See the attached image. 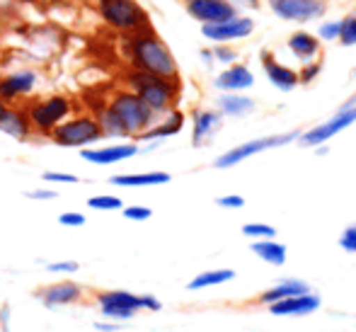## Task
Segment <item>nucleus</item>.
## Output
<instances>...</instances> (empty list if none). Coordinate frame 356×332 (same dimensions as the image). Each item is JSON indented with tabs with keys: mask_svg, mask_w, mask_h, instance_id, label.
<instances>
[{
	"mask_svg": "<svg viewBox=\"0 0 356 332\" xmlns=\"http://www.w3.org/2000/svg\"><path fill=\"white\" fill-rule=\"evenodd\" d=\"M124 83H127V90L136 93L138 97L158 114V117H163V114H168L170 109L177 107L179 90H182L179 78L177 80L160 78V75H150V73H143V70H136V68L127 70Z\"/></svg>",
	"mask_w": 356,
	"mask_h": 332,
	"instance_id": "obj_2",
	"label": "nucleus"
},
{
	"mask_svg": "<svg viewBox=\"0 0 356 332\" xmlns=\"http://www.w3.org/2000/svg\"><path fill=\"white\" fill-rule=\"evenodd\" d=\"M339 248L349 255H356V223H349L339 235Z\"/></svg>",
	"mask_w": 356,
	"mask_h": 332,
	"instance_id": "obj_35",
	"label": "nucleus"
},
{
	"mask_svg": "<svg viewBox=\"0 0 356 332\" xmlns=\"http://www.w3.org/2000/svg\"><path fill=\"white\" fill-rule=\"evenodd\" d=\"M127 58L129 66L143 70V73L160 75V78L170 80L179 78L177 58L172 56L168 44L158 37L153 24L145 29H138L134 34H127Z\"/></svg>",
	"mask_w": 356,
	"mask_h": 332,
	"instance_id": "obj_1",
	"label": "nucleus"
},
{
	"mask_svg": "<svg viewBox=\"0 0 356 332\" xmlns=\"http://www.w3.org/2000/svg\"><path fill=\"white\" fill-rule=\"evenodd\" d=\"M235 279V271L233 269H209L197 274L192 281L187 284L189 291H204V289H211V286H220V284H228V281Z\"/></svg>",
	"mask_w": 356,
	"mask_h": 332,
	"instance_id": "obj_27",
	"label": "nucleus"
},
{
	"mask_svg": "<svg viewBox=\"0 0 356 332\" xmlns=\"http://www.w3.org/2000/svg\"><path fill=\"white\" fill-rule=\"evenodd\" d=\"M95 10H97L99 22H104L109 29L124 34V37L150 27L148 13L136 0H97Z\"/></svg>",
	"mask_w": 356,
	"mask_h": 332,
	"instance_id": "obj_4",
	"label": "nucleus"
},
{
	"mask_svg": "<svg viewBox=\"0 0 356 332\" xmlns=\"http://www.w3.org/2000/svg\"><path fill=\"white\" fill-rule=\"evenodd\" d=\"M49 139L61 148H90V145L102 141V132L95 119V114H71L63 124H58Z\"/></svg>",
	"mask_w": 356,
	"mask_h": 332,
	"instance_id": "obj_6",
	"label": "nucleus"
},
{
	"mask_svg": "<svg viewBox=\"0 0 356 332\" xmlns=\"http://www.w3.org/2000/svg\"><path fill=\"white\" fill-rule=\"evenodd\" d=\"M0 134L10 136L15 141H29L32 139V124L27 119V112L19 104H8L3 114H0Z\"/></svg>",
	"mask_w": 356,
	"mask_h": 332,
	"instance_id": "obj_17",
	"label": "nucleus"
},
{
	"mask_svg": "<svg viewBox=\"0 0 356 332\" xmlns=\"http://www.w3.org/2000/svg\"><path fill=\"white\" fill-rule=\"evenodd\" d=\"M354 73H356V70H354Z\"/></svg>",
	"mask_w": 356,
	"mask_h": 332,
	"instance_id": "obj_47",
	"label": "nucleus"
},
{
	"mask_svg": "<svg viewBox=\"0 0 356 332\" xmlns=\"http://www.w3.org/2000/svg\"><path fill=\"white\" fill-rule=\"evenodd\" d=\"M323 73V63L320 61H308V63H303V68L298 70V83H303V85H308V83H313L318 75Z\"/></svg>",
	"mask_w": 356,
	"mask_h": 332,
	"instance_id": "obj_34",
	"label": "nucleus"
},
{
	"mask_svg": "<svg viewBox=\"0 0 356 332\" xmlns=\"http://www.w3.org/2000/svg\"><path fill=\"white\" fill-rule=\"evenodd\" d=\"M85 214H80V211H63L61 216H58V223L63 226V228H83L85 226Z\"/></svg>",
	"mask_w": 356,
	"mask_h": 332,
	"instance_id": "obj_36",
	"label": "nucleus"
},
{
	"mask_svg": "<svg viewBox=\"0 0 356 332\" xmlns=\"http://www.w3.org/2000/svg\"><path fill=\"white\" fill-rule=\"evenodd\" d=\"M42 180L49 184H78L80 177L73 173H56V170H47V173H42Z\"/></svg>",
	"mask_w": 356,
	"mask_h": 332,
	"instance_id": "obj_32",
	"label": "nucleus"
},
{
	"mask_svg": "<svg viewBox=\"0 0 356 332\" xmlns=\"http://www.w3.org/2000/svg\"><path fill=\"white\" fill-rule=\"evenodd\" d=\"M211 56L216 58V61H220V63H228V66H233V63H235V58H238V54H235L230 47H225V44H216V49L211 52Z\"/></svg>",
	"mask_w": 356,
	"mask_h": 332,
	"instance_id": "obj_38",
	"label": "nucleus"
},
{
	"mask_svg": "<svg viewBox=\"0 0 356 332\" xmlns=\"http://www.w3.org/2000/svg\"><path fill=\"white\" fill-rule=\"evenodd\" d=\"M184 122H187L184 112H179V109L175 107V109H170L168 114H163V117H160L148 132H143L138 136L136 141H163V139H170V136H177L184 129Z\"/></svg>",
	"mask_w": 356,
	"mask_h": 332,
	"instance_id": "obj_21",
	"label": "nucleus"
},
{
	"mask_svg": "<svg viewBox=\"0 0 356 332\" xmlns=\"http://www.w3.org/2000/svg\"><path fill=\"white\" fill-rule=\"evenodd\" d=\"M95 119H97L99 124V132H102V139H129L127 129H124V124L119 122V117L112 112V109L104 104L102 109H99L97 114H95Z\"/></svg>",
	"mask_w": 356,
	"mask_h": 332,
	"instance_id": "obj_28",
	"label": "nucleus"
},
{
	"mask_svg": "<svg viewBox=\"0 0 356 332\" xmlns=\"http://www.w3.org/2000/svg\"><path fill=\"white\" fill-rule=\"evenodd\" d=\"M56 197H58V192H54V189H49V187H39V189L27 192V199H32V201H51Z\"/></svg>",
	"mask_w": 356,
	"mask_h": 332,
	"instance_id": "obj_41",
	"label": "nucleus"
},
{
	"mask_svg": "<svg viewBox=\"0 0 356 332\" xmlns=\"http://www.w3.org/2000/svg\"><path fill=\"white\" fill-rule=\"evenodd\" d=\"M39 73L34 68H17L0 75V97L8 104H17L19 100H27L37 90Z\"/></svg>",
	"mask_w": 356,
	"mask_h": 332,
	"instance_id": "obj_10",
	"label": "nucleus"
},
{
	"mask_svg": "<svg viewBox=\"0 0 356 332\" xmlns=\"http://www.w3.org/2000/svg\"><path fill=\"white\" fill-rule=\"evenodd\" d=\"M254 109V100L248 95H235V93H223L218 97V112L223 117H245Z\"/></svg>",
	"mask_w": 356,
	"mask_h": 332,
	"instance_id": "obj_26",
	"label": "nucleus"
},
{
	"mask_svg": "<svg viewBox=\"0 0 356 332\" xmlns=\"http://www.w3.org/2000/svg\"><path fill=\"white\" fill-rule=\"evenodd\" d=\"M138 153H141V145L136 141H122V143L112 145H90V148H83L80 150V158L92 165H117L124 163V160H131Z\"/></svg>",
	"mask_w": 356,
	"mask_h": 332,
	"instance_id": "obj_13",
	"label": "nucleus"
},
{
	"mask_svg": "<svg viewBox=\"0 0 356 332\" xmlns=\"http://www.w3.org/2000/svg\"><path fill=\"white\" fill-rule=\"evenodd\" d=\"M254 29L252 17H233L225 19L218 24H202V34L213 44H230V42H240V39L250 37Z\"/></svg>",
	"mask_w": 356,
	"mask_h": 332,
	"instance_id": "obj_14",
	"label": "nucleus"
},
{
	"mask_svg": "<svg viewBox=\"0 0 356 332\" xmlns=\"http://www.w3.org/2000/svg\"><path fill=\"white\" fill-rule=\"evenodd\" d=\"M342 47H356V13L339 19V39Z\"/></svg>",
	"mask_w": 356,
	"mask_h": 332,
	"instance_id": "obj_30",
	"label": "nucleus"
},
{
	"mask_svg": "<svg viewBox=\"0 0 356 332\" xmlns=\"http://www.w3.org/2000/svg\"><path fill=\"white\" fill-rule=\"evenodd\" d=\"M184 10L199 24H218L238 17V8L233 0H182Z\"/></svg>",
	"mask_w": 356,
	"mask_h": 332,
	"instance_id": "obj_11",
	"label": "nucleus"
},
{
	"mask_svg": "<svg viewBox=\"0 0 356 332\" xmlns=\"http://www.w3.org/2000/svg\"><path fill=\"white\" fill-rule=\"evenodd\" d=\"M300 132H289V134H277V136H264V139H252V141H245V143L235 145V148L225 150L223 155L213 160V168L218 170H228L240 165L243 160L252 158V155H259L264 150H272V148H282V145H289L293 141H298Z\"/></svg>",
	"mask_w": 356,
	"mask_h": 332,
	"instance_id": "obj_7",
	"label": "nucleus"
},
{
	"mask_svg": "<svg viewBox=\"0 0 356 332\" xmlns=\"http://www.w3.org/2000/svg\"><path fill=\"white\" fill-rule=\"evenodd\" d=\"M88 206L92 211H122L124 209V201L114 194H97V197H90Z\"/></svg>",
	"mask_w": 356,
	"mask_h": 332,
	"instance_id": "obj_29",
	"label": "nucleus"
},
{
	"mask_svg": "<svg viewBox=\"0 0 356 332\" xmlns=\"http://www.w3.org/2000/svg\"><path fill=\"white\" fill-rule=\"evenodd\" d=\"M289 52L303 63L315 61V56L320 54V39L315 34L300 29V32H293L289 37Z\"/></svg>",
	"mask_w": 356,
	"mask_h": 332,
	"instance_id": "obj_24",
	"label": "nucleus"
},
{
	"mask_svg": "<svg viewBox=\"0 0 356 332\" xmlns=\"http://www.w3.org/2000/svg\"><path fill=\"white\" fill-rule=\"evenodd\" d=\"M262 68H264V73H267L269 83H272L277 90H282V93H291V90H296L300 85L298 83V73H296L293 68L279 63L277 58H274L272 52L262 54Z\"/></svg>",
	"mask_w": 356,
	"mask_h": 332,
	"instance_id": "obj_18",
	"label": "nucleus"
},
{
	"mask_svg": "<svg viewBox=\"0 0 356 332\" xmlns=\"http://www.w3.org/2000/svg\"><path fill=\"white\" fill-rule=\"evenodd\" d=\"M240 5H248V8H259V0H235Z\"/></svg>",
	"mask_w": 356,
	"mask_h": 332,
	"instance_id": "obj_45",
	"label": "nucleus"
},
{
	"mask_svg": "<svg viewBox=\"0 0 356 332\" xmlns=\"http://www.w3.org/2000/svg\"><path fill=\"white\" fill-rule=\"evenodd\" d=\"M83 296H85V289L73 279L54 281V284H49L37 291V299L42 301L47 308H61V306L78 303Z\"/></svg>",
	"mask_w": 356,
	"mask_h": 332,
	"instance_id": "obj_15",
	"label": "nucleus"
},
{
	"mask_svg": "<svg viewBox=\"0 0 356 332\" xmlns=\"http://www.w3.org/2000/svg\"><path fill=\"white\" fill-rule=\"evenodd\" d=\"M95 330H99V332H117L119 330V323H112V320H109V323H95Z\"/></svg>",
	"mask_w": 356,
	"mask_h": 332,
	"instance_id": "obj_43",
	"label": "nucleus"
},
{
	"mask_svg": "<svg viewBox=\"0 0 356 332\" xmlns=\"http://www.w3.org/2000/svg\"><path fill=\"white\" fill-rule=\"evenodd\" d=\"M170 173L163 170H153V173H127V175H112L109 184L124 189H136V187H160V184L170 182Z\"/></svg>",
	"mask_w": 356,
	"mask_h": 332,
	"instance_id": "obj_22",
	"label": "nucleus"
},
{
	"mask_svg": "<svg viewBox=\"0 0 356 332\" xmlns=\"http://www.w3.org/2000/svg\"><path fill=\"white\" fill-rule=\"evenodd\" d=\"M352 124H356V104H342L339 112L334 117H330L327 122L318 124V127L308 129L298 136V143L303 148H318V145H325L330 139H334L337 134H342L344 129H349Z\"/></svg>",
	"mask_w": 356,
	"mask_h": 332,
	"instance_id": "obj_9",
	"label": "nucleus"
},
{
	"mask_svg": "<svg viewBox=\"0 0 356 332\" xmlns=\"http://www.w3.org/2000/svg\"><path fill=\"white\" fill-rule=\"evenodd\" d=\"M5 109H8V102H5V100H3V97H0V114H3V112H5Z\"/></svg>",
	"mask_w": 356,
	"mask_h": 332,
	"instance_id": "obj_46",
	"label": "nucleus"
},
{
	"mask_svg": "<svg viewBox=\"0 0 356 332\" xmlns=\"http://www.w3.org/2000/svg\"><path fill=\"white\" fill-rule=\"evenodd\" d=\"M323 306L318 294H300V296H289L284 301H277V303L267 306L269 313L279 315V318H300V315H310Z\"/></svg>",
	"mask_w": 356,
	"mask_h": 332,
	"instance_id": "obj_16",
	"label": "nucleus"
},
{
	"mask_svg": "<svg viewBox=\"0 0 356 332\" xmlns=\"http://www.w3.org/2000/svg\"><path fill=\"white\" fill-rule=\"evenodd\" d=\"M27 119L32 124V134L49 136L58 124H63L73 114V100L68 95H49V97H39L24 107Z\"/></svg>",
	"mask_w": 356,
	"mask_h": 332,
	"instance_id": "obj_5",
	"label": "nucleus"
},
{
	"mask_svg": "<svg viewBox=\"0 0 356 332\" xmlns=\"http://www.w3.org/2000/svg\"><path fill=\"white\" fill-rule=\"evenodd\" d=\"M216 204L220 206V209H243L245 206V199L240 197V194H225V197H218L216 199Z\"/></svg>",
	"mask_w": 356,
	"mask_h": 332,
	"instance_id": "obj_40",
	"label": "nucleus"
},
{
	"mask_svg": "<svg viewBox=\"0 0 356 332\" xmlns=\"http://www.w3.org/2000/svg\"><path fill=\"white\" fill-rule=\"evenodd\" d=\"M8 315H10V306H3V310H0V325H5V330H8Z\"/></svg>",
	"mask_w": 356,
	"mask_h": 332,
	"instance_id": "obj_44",
	"label": "nucleus"
},
{
	"mask_svg": "<svg viewBox=\"0 0 356 332\" xmlns=\"http://www.w3.org/2000/svg\"><path fill=\"white\" fill-rule=\"evenodd\" d=\"M318 37H323L325 42H337V39H339V19H334V22H323V24H320Z\"/></svg>",
	"mask_w": 356,
	"mask_h": 332,
	"instance_id": "obj_39",
	"label": "nucleus"
},
{
	"mask_svg": "<svg viewBox=\"0 0 356 332\" xmlns=\"http://www.w3.org/2000/svg\"><path fill=\"white\" fill-rule=\"evenodd\" d=\"M47 269L51 274H75L80 269V264L73 262V260H58V262H49Z\"/></svg>",
	"mask_w": 356,
	"mask_h": 332,
	"instance_id": "obj_37",
	"label": "nucleus"
},
{
	"mask_svg": "<svg viewBox=\"0 0 356 332\" xmlns=\"http://www.w3.org/2000/svg\"><path fill=\"white\" fill-rule=\"evenodd\" d=\"M300 294H310L308 281H303V279H282V281H277L272 289H267L264 294H259L257 303L272 306V303H277V301H284V299H289V296H300Z\"/></svg>",
	"mask_w": 356,
	"mask_h": 332,
	"instance_id": "obj_23",
	"label": "nucleus"
},
{
	"mask_svg": "<svg viewBox=\"0 0 356 332\" xmlns=\"http://www.w3.org/2000/svg\"><path fill=\"white\" fill-rule=\"evenodd\" d=\"M243 235L248 238H257V240H267V238H277V228L269 223H245L243 226Z\"/></svg>",
	"mask_w": 356,
	"mask_h": 332,
	"instance_id": "obj_31",
	"label": "nucleus"
},
{
	"mask_svg": "<svg viewBox=\"0 0 356 332\" xmlns=\"http://www.w3.org/2000/svg\"><path fill=\"white\" fill-rule=\"evenodd\" d=\"M250 250H252V253L257 255L262 262H267V264H272V267H284L286 264V255H289L286 245L277 243L274 238L254 240V243L250 245Z\"/></svg>",
	"mask_w": 356,
	"mask_h": 332,
	"instance_id": "obj_25",
	"label": "nucleus"
},
{
	"mask_svg": "<svg viewBox=\"0 0 356 332\" xmlns=\"http://www.w3.org/2000/svg\"><path fill=\"white\" fill-rule=\"evenodd\" d=\"M141 306H143V310H148V313H158V310H163V303H160L153 294H141Z\"/></svg>",
	"mask_w": 356,
	"mask_h": 332,
	"instance_id": "obj_42",
	"label": "nucleus"
},
{
	"mask_svg": "<svg viewBox=\"0 0 356 332\" xmlns=\"http://www.w3.org/2000/svg\"><path fill=\"white\" fill-rule=\"evenodd\" d=\"M95 303L99 306V313L102 318L112 320V323H127L131 320L136 313H141L143 306H141V296L131 294V291H102L97 294Z\"/></svg>",
	"mask_w": 356,
	"mask_h": 332,
	"instance_id": "obj_8",
	"label": "nucleus"
},
{
	"mask_svg": "<svg viewBox=\"0 0 356 332\" xmlns=\"http://www.w3.org/2000/svg\"><path fill=\"white\" fill-rule=\"evenodd\" d=\"M122 216L129 221H148L153 216V209L150 206H141V204H131V206H124Z\"/></svg>",
	"mask_w": 356,
	"mask_h": 332,
	"instance_id": "obj_33",
	"label": "nucleus"
},
{
	"mask_svg": "<svg viewBox=\"0 0 356 332\" xmlns=\"http://www.w3.org/2000/svg\"><path fill=\"white\" fill-rule=\"evenodd\" d=\"M216 88L220 93H243V90H250L254 85V75L252 70L243 63H233L223 70V73L216 75Z\"/></svg>",
	"mask_w": 356,
	"mask_h": 332,
	"instance_id": "obj_20",
	"label": "nucleus"
},
{
	"mask_svg": "<svg viewBox=\"0 0 356 332\" xmlns=\"http://www.w3.org/2000/svg\"><path fill=\"white\" fill-rule=\"evenodd\" d=\"M269 8L289 22H313L325 15L327 0H269Z\"/></svg>",
	"mask_w": 356,
	"mask_h": 332,
	"instance_id": "obj_12",
	"label": "nucleus"
},
{
	"mask_svg": "<svg viewBox=\"0 0 356 332\" xmlns=\"http://www.w3.org/2000/svg\"><path fill=\"white\" fill-rule=\"evenodd\" d=\"M223 124V114L216 112V109H197L192 117V143L197 145H207L213 139V134L220 129Z\"/></svg>",
	"mask_w": 356,
	"mask_h": 332,
	"instance_id": "obj_19",
	"label": "nucleus"
},
{
	"mask_svg": "<svg viewBox=\"0 0 356 332\" xmlns=\"http://www.w3.org/2000/svg\"><path fill=\"white\" fill-rule=\"evenodd\" d=\"M107 107L112 109V112L119 117V122L124 124L129 139H138V136L143 132H148V129L160 119L136 93H131V90H127V88L117 90V93L109 97Z\"/></svg>",
	"mask_w": 356,
	"mask_h": 332,
	"instance_id": "obj_3",
	"label": "nucleus"
}]
</instances>
